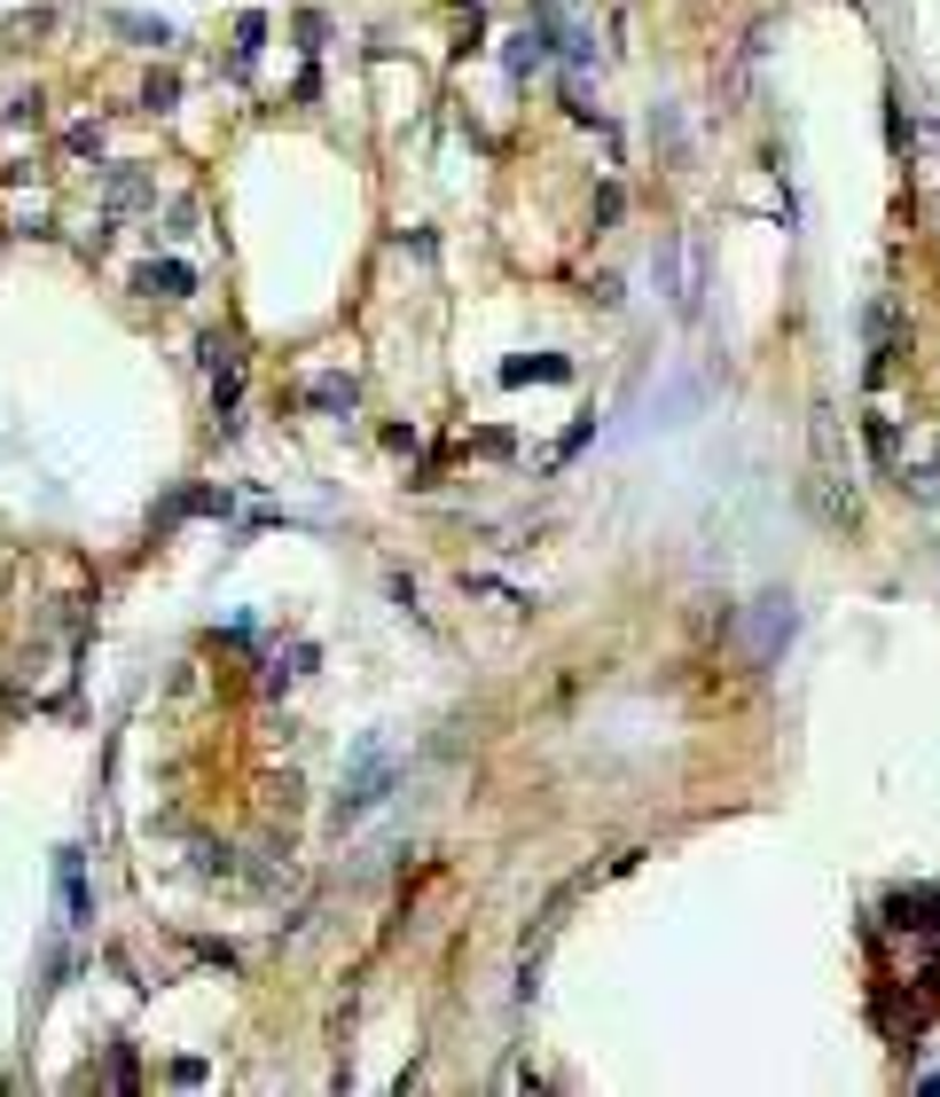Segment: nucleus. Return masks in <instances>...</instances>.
<instances>
[{
    "label": "nucleus",
    "mask_w": 940,
    "mask_h": 1097,
    "mask_svg": "<svg viewBox=\"0 0 940 1097\" xmlns=\"http://www.w3.org/2000/svg\"><path fill=\"white\" fill-rule=\"evenodd\" d=\"M400 745L392 737H369L361 745V761H353V777H346V792H337V823H361L377 800H392V784H400Z\"/></svg>",
    "instance_id": "obj_1"
},
{
    "label": "nucleus",
    "mask_w": 940,
    "mask_h": 1097,
    "mask_svg": "<svg viewBox=\"0 0 940 1097\" xmlns=\"http://www.w3.org/2000/svg\"><path fill=\"white\" fill-rule=\"evenodd\" d=\"M792 627H800L792 597H760V604H752V627H744V651H752V666H777V651L792 643Z\"/></svg>",
    "instance_id": "obj_2"
},
{
    "label": "nucleus",
    "mask_w": 940,
    "mask_h": 1097,
    "mask_svg": "<svg viewBox=\"0 0 940 1097\" xmlns=\"http://www.w3.org/2000/svg\"><path fill=\"white\" fill-rule=\"evenodd\" d=\"M204 369H212V400H220V415H228V408H235V384H243V361H235L228 337H204Z\"/></svg>",
    "instance_id": "obj_3"
},
{
    "label": "nucleus",
    "mask_w": 940,
    "mask_h": 1097,
    "mask_svg": "<svg viewBox=\"0 0 940 1097\" xmlns=\"http://www.w3.org/2000/svg\"><path fill=\"white\" fill-rule=\"evenodd\" d=\"M189 283H197V275H189L181 260H149V267L134 275V291H141V298H189Z\"/></svg>",
    "instance_id": "obj_4"
},
{
    "label": "nucleus",
    "mask_w": 940,
    "mask_h": 1097,
    "mask_svg": "<svg viewBox=\"0 0 940 1097\" xmlns=\"http://www.w3.org/2000/svg\"><path fill=\"white\" fill-rule=\"evenodd\" d=\"M894 925L901 933H940V894H894Z\"/></svg>",
    "instance_id": "obj_5"
},
{
    "label": "nucleus",
    "mask_w": 940,
    "mask_h": 1097,
    "mask_svg": "<svg viewBox=\"0 0 940 1097\" xmlns=\"http://www.w3.org/2000/svg\"><path fill=\"white\" fill-rule=\"evenodd\" d=\"M526 377H549V384H564V377H572V361L541 354V361H509V369H501V384H526Z\"/></svg>",
    "instance_id": "obj_6"
},
{
    "label": "nucleus",
    "mask_w": 940,
    "mask_h": 1097,
    "mask_svg": "<svg viewBox=\"0 0 940 1097\" xmlns=\"http://www.w3.org/2000/svg\"><path fill=\"white\" fill-rule=\"evenodd\" d=\"M306 400H314V408H329V415H337V408H353V377H314V384H306Z\"/></svg>",
    "instance_id": "obj_7"
}]
</instances>
